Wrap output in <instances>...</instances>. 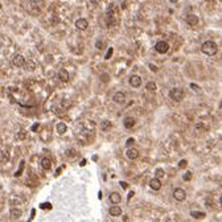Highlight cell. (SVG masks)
<instances>
[{
    "instance_id": "12",
    "label": "cell",
    "mask_w": 222,
    "mask_h": 222,
    "mask_svg": "<svg viewBox=\"0 0 222 222\" xmlns=\"http://www.w3.org/2000/svg\"><path fill=\"white\" fill-rule=\"evenodd\" d=\"M149 186L152 188L153 190H159L161 188V181H160V178H152V180L149 181Z\"/></svg>"
},
{
    "instance_id": "38",
    "label": "cell",
    "mask_w": 222,
    "mask_h": 222,
    "mask_svg": "<svg viewBox=\"0 0 222 222\" xmlns=\"http://www.w3.org/2000/svg\"><path fill=\"white\" fill-rule=\"evenodd\" d=\"M178 0H170V3H177Z\"/></svg>"
},
{
    "instance_id": "21",
    "label": "cell",
    "mask_w": 222,
    "mask_h": 222,
    "mask_svg": "<svg viewBox=\"0 0 222 222\" xmlns=\"http://www.w3.org/2000/svg\"><path fill=\"white\" fill-rule=\"evenodd\" d=\"M146 89L148 90V91H155V90H156V83H155V82H152V81L147 82Z\"/></svg>"
},
{
    "instance_id": "27",
    "label": "cell",
    "mask_w": 222,
    "mask_h": 222,
    "mask_svg": "<svg viewBox=\"0 0 222 222\" xmlns=\"http://www.w3.org/2000/svg\"><path fill=\"white\" fill-rule=\"evenodd\" d=\"M183 178H184V181H189L190 178H192V172H186V173H184Z\"/></svg>"
},
{
    "instance_id": "18",
    "label": "cell",
    "mask_w": 222,
    "mask_h": 222,
    "mask_svg": "<svg viewBox=\"0 0 222 222\" xmlns=\"http://www.w3.org/2000/svg\"><path fill=\"white\" fill-rule=\"evenodd\" d=\"M7 161H9V153L1 151L0 152V163H7Z\"/></svg>"
},
{
    "instance_id": "7",
    "label": "cell",
    "mask_w": 222,
    "mask_h": 222,
    "mask_svg": "<svg viewBox=\"0 0 222 222\" xmlns=\"http://www.w3.org/2000/svg\"><path fill=\"white\" fill-rule=\"evenodd\" d=\"M126 156L130 159V160H135V159L139 157V151L136 148H128L126 152Z\"/></svg>"
},
{
    "instance_id": "1",
    "label": "cell",
    "mask_w": 222,
    "mask_h": 222,
    "mask_svg": "<svg viewBox=\"0 0 222 222\" xmlns=\"http://www.w3.org/2000/svg\"><path fill=\"white\" fill-rule=\"evenodd\" d=\"M201 50H202V53L206 56H214L218 50V46L214 41H205L204 44L201 45Z\"/></svg>"
},
{
    "instance_id": "15",
    "label": "cell",
    "mask_w": 222,
    "mask_h": 222,
    "mask_svg": "<svg viewBox=\"0 0 222 222\" xmlns=\"http://www.w3.org/2000/svg\"><path fill=\"white\" fill-rule=\"evenodd\" d=\"M109 212H110V214L112 215V217H118V215L122 214V207H119V206H116V205H115V206L110 207Z\"/></svg>"
},
{
    "instance_id": "33",
    "label": "cell",
    "mask_w": 222,
    "mask_h": 222,
    "mask_svg": "<svg viewBox=\"0 0 222 222\" xmlns=\"http://www.w3.org/2000/svg\"><path fill=\"white\" fill-rule=\"evenodd\" d=\"M120 186L123 188V189H127V188H128V184H127V183H123V181H120Z\"/></svg>"
},
{
    "instance_id": "3",
    "label": "cell",
    "mask_w": 222,
    "mask_h": 222,
    "mask_svg": "<svg viewBox=\"0 0 222 222\" xmlns=\"http://www.w3.org/2000/svg\"><path fill=\"white\" fill-rule=\"evenodd\" d=\"M155 50L157 53H160V54H164V53H167L169 50V44L167 41H159L155 45Z\"/></svg>"
},
{
    "instance_id": "20",
    "label": "cell",
    "mask_w": 222,
    "mask_h": 222,
    "mask_svg": "<svg viewBox=\"0 0 222 222\" xmlns=\"http://www.w3.org/2000/svg\"><path fill=\"white\" fill-rule=\"evenodd\" d=\"M57 132H58L59 135H62V133L66 132V124H65V123H58V124H57Z\"/></svg>"
},
{
    "instance_id": "31",
    "label": "cell",
    "mask_w": 222,
    "mask_h": 222,
    "mask_svg": "<svg viewBox=\"0 0 222 222\" xmlns=\"http://www.w3.org/2000/svg\"><path fill=\"white\" fill-rule=\"evenodd\" d=\"M103 45H104L103 42H102L101 40H98V41H96V44H95V46L98 48V49H102V48H103Z\"/></svg>"
},
{
    "instance_id": "6",
    "label": "cell",
    "mask_w": 222,
    "mask_h": 222,
    "mask_svg": "<svg viewBox=\"0 0 222 222\" xmlns=\"http://www.w3.org/2000/svg\"><path fill=\"white\" fill-rule=\"evenodd\" d=\"M75 27H77V29H79V30H85L89 27V22H87L86 19H78L75 21Z\"/></svg>"
},
{
    "instance_id": "16",
    "label": "cell",
    "mask_w": 222,
    "mask_h": 222,
    "mask_svg": "<svg viewBox=\"0 0 222 222\" xmlns=\"http://www.w3.org/2000/svg\"><path fill=\"white\" fill-rule=\"evenodd\" d=\"M41 167L44 168V169L49 170L50 168H52V161H50L48 157H44V159H42V160H41Z\"/></svg>"
},
{
    "instance_id": "24",
    "label": "cell",
    "mask_w": 222,
    "mask_h": 222,
    "mask_svg": "<svg viewBox=\"0 0 222 222\" xmlns=\"http://www.w3.org/2000/svg\"><path fill=\"white\" fill-rule=\"evenodd\" d=\"M22 169H24V160H21V163H20V168H19V170H17V172L15 173V177H19V176L21 175Z\"/></svg>"
},
{
    "instance_id": "22",
    "label": "cell",
    "mask_w": 222,
    "mask_h": 222,
    "mask_svg": "<svg viewBox=\"0 0 222 222\" xmlns=\"http://www.w3.org/2000/svg\"><path fill=\"white\" fill-rule=\"evenodd\" d=\"M11 215L13 218H19L21 215V210L20 209H11Z\"/></svg>"
},
{
    "instance_id": "5",
    "label": "cell",
    "mask_w": 222,
    "mask_h": 222,
    "mask_svg": "<svg viewBox=\"0 0 222 222\" xmlns=\"http://www.w3.org/2000/svg\"><path fill=\"white\" fill-rule=\"evenodd\" d=\"M12 65H13V66H16V67L24 66V65H25V58L21 54H16L12 58Z\"/></svg>"
},
{
    "instance_id": "30",
    "label": "cell",
    "mask_w": 222,
    "mask_h": 222,
    "mask_svg": "<svg viewBox=\"0 0 222 222\" xmlns=\"http://www.w3.org/2000/svg\"><path fill=\"white\" fill-rule=\"evenodd\" d=\"M133 143H135V139H133V138H130V139H127L126 146H132Z\"/></svg>"
},
{
    "instance_id": "13",
    "label": "cell",
    "mask_w": 222,
    "mask_h": 222,
    "mask_svg": "<svg viewBox=\"0 0 222 222\" xmlns=\"http://www.w3.org/2000/svg\"><path fill=\"white\" fill-rule=\"evenodd\" d=\"M110 201H111V202H112V204H119V202H120V201H122V197H120V194H119V193H116V192H112V193H111V194H110Z\"/></svg>"
},
{
    "instance_id": "9",
    "label": "cell",
    "mask_w": 222,
    "mask_h": 222,
    "mask_svg": "<svg viewBox=\"0 0 222 222\" xmlns=\"http://www.w3.org/2000/svg\"><path fill=\"white\" fill-rule=\"evenodd\" d=\"M130 85L132 87H140L141 86V78L139 75H131L130 77Z\"/></svg>"
},
{
    "instance_id": "32",
    "label": "cell",
    "mask_w": 222,
    "mask_h": 222,
    "mask_svg": "<svg viewBox=\"0 0 222 222\" xmlns=\"http://www.w3.org/2000/svg\"><path fill=\"white\" fill-rule=\"evenodd\" d=\"M190 87H192L193 90H201L200 86H198V85H196V83H190Z\"/></svg>"
},
{
    "instance_id": "35",
    "label": "cell",
    "mask_w": 222,
    "mask_h": 222,
    "mask_svg": "<svg viewBox=\"0 0 222 222\" xmlns=\"http://www.w3.org/2000/svg\"><path fill=\"white\" fill-rule=\"evenodd\" d=\"M38 127H40V124H38V123H36L35 126L32 127V131H37V128H38Z\"/></svg>"
},
{
    "instance_id": "29",
    "label": "cell",
    "mask_w": 222,
    "mask_h": 222,
    "mask_svg": "<svg viewBox=\"0 0 222 222\" xmlns=\"http://www.w3.org/2000/svg\"><path fill=\"white\" fill-rule=\"evenodd\" d=\"M188 165V161L186 160H181L180 163H178V168H181V169H183V168H185Z\"/></svg>"
},
{
    "instance_id": "17",
    "label": "cell",
    "mask_w": 222,
    "mask_h": 222,
    "mask_svg": "<svg viewBox=\"0 0 222 222\" xmlns=\"http://www.w3.org/2000/svg\"><path fill=\"white\" fill-rule=\"evenodd\" d=\"M101 128H102V131H110L112 128V123H111L110 120H103L101 124Z\"/></svg>"
},
{
    "instance_id": "39",
    "label": "cell",
    "mask_w": 222,
    "mask_h": 222,
    "mask_svg": "<svg viewBox=\"0 0 222 222\" xmlns=\"http://www.w3.org/2000/svg\"><path fill=\"white\" fill-rule=\"evenodd\" d=\"M220 204L222 205V196H221V197H220Z\"/></svg>"
},
{
    "instance_id": "40",
    "label": "cell",
    "mask_w": 222,
    "mask_h": 222,
    "mask_svg": "<svg viewBox=\"0 0 222 222\" xmlns=\"http://www.w3.org/2000/svg\"><path fill=\"white\" fill-rule=\"evenodd\" d=\"M0 8H1V4H0Z\"/></svg>"
},
{
    "instance_id": "34",
    "label": "cell",
    "mask_w": 222,
    "mask_h": 222,
    "mask_svg": "<svg viewBox=\"0 0 222 222\" xmlns=\"http://www.w3.org/2000/svg\"><path fill=\"white\" fill-rule=\"evenodd\" d=\"M90 1H91V3H93V4H94V5H98V4H99V3H101V1H102V0H90Z\"/></svg>"
},
{
    "instance_id": "8",
    "label": "cell",
    "mask_w": 222,
    "mask_h": 222,
    "mask_svg": "<svg viewBox=\"0 0 222 222\" xmlns=\"http://www.w3.org/2000/svg\"><path fill=\"white\" fill-rule=\"evenodd\" d=\"M112 99H114L115 103H124V102H126V94L122 93V91L115 93V94H114V96H112Z\"/></svg>"
},
{
    "instance_id": "36",
    "label": "cell",
    "mask_w": 222,
    "mask_h": 222,
    "mask_svg": "<svg viewBox=\"0 0 222 222\" xmlns=\"http://www.w3.org/2000/svg\"><path fill=\"white\" fill-rule=\"evenodd\" d=\"M149 69H151V70H153V72H156V70H157V67L153 66V65H149Z\"/></svg>"
},
{
    "instance_id": "26",
    "label": "cell",
    "mask_w": 222,
    "mask_h": 222,
    "mask_svg": "<svg viewBox=\"0 0 222 222\" xmlns=\"http://www.w3.org/2000/svg\"><path fill=\"white\" fill-rule=\"evenodd\" d=\"M112 53H114V49H112V48H109V50H107V53H106V56H104V58H106V59H110L111 56H112Z\"/></svg>"
},
{
    "instance_id": "19",
    "label": "cell",
    "mask_w": 222,
    "mask_h": 222,
    "mask_svg": "<svg viewBox=\"0 0 222 222\" xmlns=\"http://www.w3.org/2000/svg\"><path fill=\"white\" fill-rule=\"evenodd\" d=\"M190 215H192L193 218H197V220H202V218H205V213L204 212H196V210L190 212Z\"/></svg>"
},
{
    "instance_id": "23",
    "label": "cell",
    "mask_w": 222,
    "mask_h": 222,
    "mask_svg": "<svg viewBox=\"0 0 222 222\" xmlns=\"http://www.w3.org/2000/svg\"><path fill=\"white\" fill-rule=\"evenodd\" d=\"M164 170L163 169H156V172H155V177L156 178H161V177H164Z\"/></svg>"
},
{
    "instance_id": "25",
    "label": "cell",
    "mask_w": 222,
    "mask_h": 222,
    "mask_svg": "<svg viewBox=\"0 0 222 222\" xmlns=\"http://www.w3.org/2000/svg\"><path fill=\"white\" fill-rule=\"evenodd\" d=\"M40 207H41V209H44V210L52 209V204H49V202H44V204H41V205H40Z\"/></svg>"
},
{
    "instance_id": "2",
    "label": "cell",
    "mask_w": 222,
    "mask_h": 222,
    "mask_svg": "<svg viewBox=\"0 0 222 222\" xmlns=\"http://www.w3.org/2000/svg\"><path fill=\"white\" fill-rule=\"evenodd\" d=\"M184 91L181 89H178V87H173L172 90L169 91V96H170V99L172 101H175V102H181L184 99Z\"/></svg>"
},
{
    "instance_id": "4",
    "label": "cell",
    "mask_w": 222,
    "mask_h": 222,
    "mask_svg": "<svg viewBox=\"0 0 222 222\" xmlns=\"http://www.w3.org/2000/svg\"><path fill=\"white\" fill-rule=\"evenodd\" d=\"M173 198H175L176 201H184L185 198H186V193H185V190L181 189V188H176V189L173 190Z\"/></svg>"
},
{
    "instance_id": "11",
    "label": "cell",
    "mask_w": 222,
    "mask_h": 222,
    "mask_svg": "<svg viewBox=\"0 0 222 222\" xmlns=\"http://www.w3.org/2000/svg\"><path fill=\"white\" fill-rule=\"evenodd\" d=\"M185 21H186L188 25H190V27H194V25L198 24V17L196 15H188L186 17H185Z\"/></svg>"
},
{
    "instance_id": "10",
    "label": "cell",
    "mask_w": 222,
    "mask_h": 222,
    "mask_svg": "<svg viewBox=\"0 0 222 222\" xmlns=\"http://www.w3.org/2000/svg\"><path fill=\"white\" fill-rule=\"evenodd\" d=\"M58 78L61 82H67L69 81V72H67L66 69H59L58 70Z\"/></svg>"
},
{
    "instance_id": "37",
    "label": "cell",
    "mask_w": 222,
    "mask_h": 222,
    "mask_svg": "<svg viewBox=\"0 0 222 222\" xmlns=\"http://www.w3.org/2000/svg\"><path fill=\"white\" fill-rule=\"evenodd\" d=\"M133 196V192H130V194H128V198H131Z\"/></svg>"
},
{
    "instance_id": "14",
    "label": "cell",
    "mask_w": 222,
    "mask_h": 222,
    "mask_svg": "<svg viewBox=\"0 0 222 222\" xmlns=\"http://www.w3.org/2000/svg\"><path fill=\"white\" fill-rule=\"evenodd\" d=\"M135 123H136V122H135V119H133V118H130V116H128V118H126V119H124V122H123L124 127H126L127 130L133 128V126H135Z\"/></svg>"
},
{
    "instance_id": "28",
    "label": "cell",
    "mask_w": 222,
    "mask_h": 222,
    "mask_svg": "<svg viewBox=\"0 0 222 222\" xmlns=\"http://www.w3.org/2000/svg\"><path fill=\"white\" fill-rule=\"evenodd\" d=\"M25 65H27V66H25L27 69H30V70L35 69V62H33V61H28V64L25 62Z\"/></svg>"
}]
</instances>
